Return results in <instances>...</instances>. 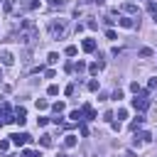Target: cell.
I'll use <instances>...</instances> for the list:
<instances>
[{
    "label": "cell",
    "mask_w": 157,
    "mask_h": 157,
    "mask_svg": "<svg viewBox=\"0 0 157 157\" xmlns=\"http://www.w3.org/2000/svg\"><path fill=\"white\" fill-rule=\"evenodd\" d=\"M15 37H17L20 44L32 47V44L39 39V29H37V25H34L32 20H22V22H20V32H17Z\"/></svg>",
    "instance_id": "obj_1"
},
{
    "label": "cell",
    "mask_w": 157,
    "mask_h": 157,
    "mask_svg": "<svg viewBox=\"0 0 157 157\" xmlns=\"http://www.w3.org/2000/svg\"><path fill=\"white\" fill-rule=\"evenodd\" d=\"M66 29H69V22H66L64 17H54V20H49V34H52L54 39H61V37L66 34Z\"/></svg>",
    "instance_id": "obj_2"
},
{
    "label": "cell",
    "mask_w": 157,
    "mask_h": 157,
    "mask_svg": "<svg viewBox=\"0 0 157 157\" xmlns=\"http://www.w3.org/2000/svg\"><path fill=\"white\" fill-rule=\"evenodd\" d=\"M130 105H132L135 110H145V108L150 105V101H147V91H140V93H135V98L130 101Z\"/></svg>",
    "instance_id": "obj_3"
},
{
    "label": "cell",
    "mask_w": 157,
    "mask_h": 157,
    "mask_svg": "<svg viewBox=\"0 0 157 157\" xmlns=\"http://www.w3.org/2000/svg\"><path fill=\"white\" fill-rule=\"evenodd\" d=\"M29 140H32V137H29L27 132H15V135H10V142H12L15 147H25Z\"/></svg>",
    "instance_id": "obj_4"
},
{
    "label": "cell",
    "mask_w": 157,
    "mask_h": 157,
    "mask_svg": "<svg viewBox=\"0 0 157 157\" xmlns=\"http://www.w3.org/2000/svg\"><path fill=\"white\" fill-rule=\"evenodd\" d=\"M0 64H2V66H12V64H15V54H12L10 49H2V52H0Z\"/></svg>",
    "instance_id": "obj_5"
},
{
    "label": "cell",
    "mask_w": 157,
    "mask_h": 157,
    "mask_svg": "<svg viewBox=\"0 0 157 157\" xmlns=\"http://www.w3.org/2000/svg\"><path fill=\"white\" fill-rule=\"evenodd\" d=\"M81 49H83V52H88V54H91V52H96V39H91V37H88V39H83V42H81Z\"/></svg>",
    "instance_id": "obj_6"
},
{
    "label": "cell",
    "mask_w": 157,
    "mask_h": 157,
    "mask_svg": "<svg viewBox=\"0 0 157 157\" xmlns=\"http://www.w3.org/2000/svg\"><path fill=\"white\" fill-rule=\"evenodd\" d=\"M15 123H20V125L27 123V110H25V108H17V110H15Z\"/></svg>",
    "instance_id": "obj_7"
},
{
    "label": "cell",
    "mask_w": 157,
    "mask_h": 157,
    "mask_svg": "<svg viewBox=\"0 0 157 157\" xmlns=\"http://www.w3.org/2000/svg\"><path fill=\"white\" fill-rule=\"evenodd\" d=\"M118 25H120L123 29H132V27H135V20H132V17H120Z\"/></svg>",
    "instance_id": "obj_8"
},
{
    "label": "cell",
    "mask_w": 157,
    "mask_h": 157,
    "mask_svg": "<svg viewBox=\"0 0 157 157\" xmlns=\"http://www.w3.org/2000/svg\"><path fill=\"white\" fill-rule=\"evenodd\" d=\"M81 110H83V115H86L88 120H93V118H96V110H93L88 103H83V108H81Z\"/></svg>",
    "instance_id": "obj_9"
},
{
    "label": "cell",
    "mask_w": 157,
    "mask_h": 157,
    "mask_svg": "<svg viewBox=\"0 0 157 157\" xmlns=\"http://www.w3.org/2000/svg\"><path fill=\"white\" fill-rule=\"evenodd\" d=\"M69 118H71L74 123H81V120H83V110H71V113H69Z\"/></svg>",
    "instance_id": "obj_10"
},
{
    "label": "cell",
    "mask_w": 157,
    "mask_h": 157,
    "mask_svg": "<svg viewBox=\"0 0 157 157\" xmlns=\"http://www.w3.org/2000/svg\"><path fill=\"white\" fill-rule=\"evenodd\" d=\"M142 123H145V115H137V118H135V120L130 123V130H135V132H137V128H140Z\"/></svg>",
    "instance_id": "obj_11"
},
{
    "label": "cell",
    "mask_w": 157,
    "mask_h": 157,
    "mask_svg": "<svg viewBox=\"0 0 157 157\" xmlns=\"http://www.w3.org/2000/svg\"><path fill=\"white\" fill-rule=\"evenodd\" d=\"M76 142H78L76 135H66V137H64V147H76Z\"/></svg>",
    "instance_id": "obj_12"
},
{
    "label": "cell",
    "mask_w": 157,
    "mask_h": 157,
    "mask_svg": "<svg viewBox=\"0 0 157 157\" xmlns=\"http://www.w3.org/2000/svg\"><path fill=\"white\" fill-rule=\"evenodd\" d=\"M123 10H125V12H128V15H135V12H140V10H137V5H135V2H125V7H123Z\"/></svg>",
    "instance_id": "obj_13"
},
{
    "label": "cell",
    "mask_w": 157,
    "mask_h": 157,
    "mask_svg": "<svg viewBox=\"0 0 157 157\" xmlns=\"http://www.w3.org/2000/svg\"><path fill=\"white\" fill-rule=\"evenodd\" d=\"M52 108H54V113L59 115V113H64V110H66V103H64V101H56V103H54Z\"/></svg>",
    "instance_id": "obj_14"
},
{
    "label": "cell",
    "mask_w": 157,
    "mask_h": 157,
    "mask_svg": "<svg viewBox=\"0 0 157 157\" xmlns=\"http://www.w3.org/2000/svg\"><path fill=\"white\" fill-rule=\"evenodd\" d=\"M101 69H103V66L96 61V64H91V66H88V74H91V76H98V71H101Z\"/></svg>",
    "instance_id": "obj_15"
},
{
    "label": "cell",
    "mask_w": 157,
    "mask_h": 157,
    "mask_svg": "<svg viewBox=\"0 0 157 157\" xmlns=\"http://www.w3.org/2000/svg\"><path fill=\"white\" fill-rule=\"evenodd\" d=\"M74 71H76V74H83V71H86V61H76V64H74Z\"/></svg>",
    "instance_id": "obj_16"
},
{
    "label": "cell",
    "mask_w": 157,
    "mask_h": 157,
    "mask_svg": "<svg viewBox=\"0 0 157 157\" xmlns=\"http://www.w3.org/2000/svg\"><path fill=\"white\" fill-rule=\"evenodd\" d=\"M34 105H37V110H47V108H49V103H47L44 98H37V103H34Z\"/></svg>",
    "instance_id": "obj_17"
},
{
    "label": "cell",
    "mask_w": 157,
    "mask_h": 157,
    "mask_svg": "<svg viewBox=\"0 0 157 157\" xmlns=\"http://www.w3.org/2000/svg\"><path fill=\"white\" fill-rule=\"evenodd\" d=\"M135 135H137V137H140L142 142H150V140H152V135H150L147 130H142V132H135Z\"/></svg>",
    "instance_id": "obj_18"
},
{
    "label": "cell",
    "mask_w": 157,
    "mask_h": 157,
    "mask_svg": "<svg viewBox=\"0 0 157 157\" xmlns=\"http://www.w3.org/2000/svg\"><path fill=\"white\" fill-rule=\"evenodd\" d=\"M22 157H42V152H37V150H22Z\"/></svg>",
    "instance_id": "obj_19"
},
{
    "label": "cell",
    "mask_w": 157,
    "mask_h": 157,
    "mask_svg": "<svg viewBox=\"0 0 157 157\" xmlns=\"http://www.w3.org/2000/svg\"><path fill=\"white\" fill-rule=\"evenodd\" d=\"M15 2H17V0H2V10H5V12H10V10L15 7Z\"/></svg>",
    "instance_id": "obj_20"
},
{
    "label": "cell",
    "mask_w": 157,
    "mask_h": 157,
    "mask_svg": "<svg viewBox=\"0 0 157 157\" xmlns=\"http://www.w3.org/2000/svg\"><path fill=\"white\" fill-rule=\"evenodd\" d=\"M76 52H78V49H76L74 44H69V47L64 49V54H66V56H76Z\"/></svg>",
    "instance_id": "obj_21"
},
{
    "label": "cell",
    "mask_w": 157,
    "mask_h": 157,
    "mask_svg": "<svg viewBox=\"0 0 157 157\" xmlns=\"http://www.w3.org/2000/svg\"><path fill=\"white\" fill-rule=\"evenodd\" d=\"M152 54H155V52H152L150 47H142V49H140V56H142V59H147V56H152Z\"/></svg>",
    "instance_id": "obj_22"
},
{
    "label": "cell",
    "mask_w": 157,
    "mask_h": 157,
    "mask_svg": "<svg viewBox=\"0 0 157 157\" xmlns=\"http://www.w3.org/2000/svg\"><path fill=\"white\" fill-rule=\"evenodd\" d=\"M59 61V54L56 52H49V56H47V64H56Z\"/></svg>",
    "instance_id": "obj_23"
},
{
    "label": "cell",
    "mask_w": 157,
    "mask_h": 157,
    "mask_svg": "<svg viewBox=\"0 0 157 157\" xmlns=\"http://www.w3.org/2000/svg\"><path fill=\"white\" fill-rule=\"evenodd\" d=\"M47 93H49V96H59V86H56V83H52V86L47 88Z\"/></svg>",
    "instance_id": "obj_24"
},
{
    "label": "cell",
    "mask_w": 157,
    "mask_h": 157,
    "mask_svg": "<svg viewBox=\"0 0 157 157\" xmlns=\"http://www.w3.org/2000/svg\"><path fill=\"white\" fill-rule=\"evenodd\" d=\"M42 145L44 147H52V135H42Z\"/></svg>",
    "instance_id": "obj_25"
},
{
    "label": "cell",
    "mask_w": 157,
    "mask_h": 157,
    "mask_svg": "<svg viewBox=\"0 0 157 157\" xmlns=\"http://www.w3.org/2000/svg\"><path fill=\"white\" fill-rule=\"evenodd\" d=\"M147 12H152V15L157 12V5H155V0H150V2H147Z\"/></svg>",
    "instance_id": "obj_26"
},
{
    "label": "cell",
    "mask_w": 157,
    "mask_h": 157,
    "mask_svg": "<svg viewBox=\"0 0 157 157\" xmlns=\"http://www.w3.org/2000/svg\"><path fill=\"white\" fill-rule=\"evenodd\" d=\"M105 37H108V39H118V32H115V29H105Z\"/></svg>",
    "instance_id": "obj_27"
},
{
    "label": "cell",
    "mask_w": 157,
    "mask_h": 157,
    "mask_svg": "<svg viewBox=\"0 0 157 157\" xmlns=\"http://www.w3.org/2000/svg\"><path fill=\"white\" fill-rule=\"evenodd\" d=\"M88 91H98V81H96V78L88 81Z\"/></svg>",
    "instance_id": "obj_28"
},
{
    "label": "cell",
    "mask_w": 157,
    "mask_h": 157,
    "mask_svg": "<svg viewBox=\"0 0 157 157\" xmlns=\"http://www.w3.org/2000/svg\"><path fill=\"white\" fill-rule=\"evenodd\" d=\"M130 91H132V93H140L142 88H140V83H137V81H132V83H130Z\"/></svg>",
    "instance_id": "obj_29"
},
{
    "label": "cell",
    "mask_w": 157,
    "mask_h": 157,
    "mask_svg": "<svg viewBox=\"0 0 157 157\" xmlns=\"http://www.w3.org/2000/svg\"><path fill=\"white\" fill-rule=\"evenodd\" d=\"M61 5H64V0H49V7H52V10H54V7H61Z\"/></svg>",
    "instance_id": "obj_30"
},
{
    "label": "cell",
    "mask_w": 157,
    "mask_h": 157,
    "mask_svg": "<svg viewBox=\"0 0 157 157\" xmlns=\"http://www.w3.org/2000/svg\"><path fill=\"white\" fill-rule=\"evenodd\" d=\"M118 118L125 120V118H128V110H125V108H118Z\"/></svg>",
    "instance_id": "obj_31"
},
{
    "label": "cell",
    "mask_w": 157,
    "mask_h": 157,
    "mask_svg": "<svg viewBox=\"0 0 157 157\" xmlns=\"http://www.w3.org/2000/svg\"><path fill=\"white\" fill-rule=\"evenodd\" d=\"M157 88V78H150V83H147V91H155Z\"/></svg>",
    "instance_id": "obj_32"
},
{
    "label": "cell",
    "mask_w": 157,
    "mask_h": 157,
    "mask_svg": "<svg viewBox=\"0 0 157 157\" xmlns=\"http://www.w3.org/2000/svg\"><path fill=\"white\" fill-rule=\"evenodd\" d=\"M64 93H66V96H74V83H69V86L64 88Z\"/></svg>",
    "instance_id": "obj_33"
},
{
    "label": "cell",
    "mask_w": 157,
    "mask_h": 157,
    "mask_svg": "<svg viewBox=\"0 0 157 157\" xmlns=\"http://www.w3.org/2000/svg\"><path fill=\"white\" fill-rule=\"evenodd\" d=\"M113 98H115V101H120V98H123V91H120V88H115V91H113Z\"/></svg>",
    "instance_id": "obj_34"
},
{
    "label": "cell",
    "mask_w": 157,
    "mask_h": 157,
    "mask_svg": "<svg viewBox=\"0 0 157 157\" xmlns=\"http://www.w3.org/2000/svg\"><path fill=\"white\" fill-rule=\"evenodd\" d=\"M110 128L118 132V130H120V120H110Z\"/></svg>",
    "instance_id": "obj_35"
},
{
    "label": "cell",
    "mask_w": 157,
    "mask_h": 157,
    "mask_svg": "<svg viewBox=\"0 0 157 157\" xmlns=\"http://www.w3.org/2000/svg\"><path fill=\"white\" fill-rule=\"evenodd\" d=\"M10 147V140H0V150H7Z\"/></svg>",
    "instance_id": "obj_36"
},
{
    "label": "cell",
    "mask_w": 157,
    "mask_h": 157,
    "mask_svg": "<svg viewBox=\"0 0 157 157\" xmlns=\"http://www.w3.org/2000/svg\"><path fill=\"white\" fill-rule=\"evenodd\" d=\"M93 2H96V5H105V0H93Z\"/></svg>",
    "instance_id": "obj_37"
},
{
    "label": "cell",
    "mask_w": 157,
    "mask_h": 157,
    "mask_svg": "<svg viewBox=\"0 0 157 157\" xmlns=\"http://www.w3.org/2000/svg\"><path fill=\"white\" fill-rule=\"evenodd\" d=\"M152 20H155V25H157V12H155V15H152Z\"/></svg>",
    "instance_id": "obj_38"
},
{
    "label": "cell",
    "mask_w": 157,
    "mask_h": 157,
    "mask_svg": "<svg viewBox=\"0 0 157 157\" xmlns=\"http://www.w3.org/2000/svg\"><path fill=\"white\" fill-rule=\"evenodd\" d=\"M59 157H66V155H59Z\"/></svg>",
    "instance_id": "obj_39"
},
{
    "label": "cell",
    "mask_w": 157,
    "mask_h": 157,
    "mask_svg": "<svg viewBox=\"0 0 157 157\" xmlns=\"http://www.w3.org/2000/svg\"><path fill=\"white\" fill-rule=\"evenodd\" d=\"M0 78H2V71H0Z\"/></svg>",
    "instance_id": "obj_40"
}]
</instances>
